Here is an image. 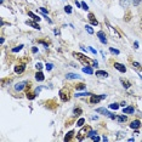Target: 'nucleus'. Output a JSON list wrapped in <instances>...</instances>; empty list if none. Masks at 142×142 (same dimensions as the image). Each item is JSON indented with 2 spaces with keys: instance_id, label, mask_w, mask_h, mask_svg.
Returning <instances> with one entry per match:
<instances>
[{
  "instance_id": "obj_1",
  "label": "nucleus",
  "mask_w": 142,
  "mask_h": 142,
  "mask_svg": "<svg viewBox=\"0 0 142 142\" xmlns=\"http://www.w3.org/2000/svg\"><path fill=\"white\" fill-rule=\"evenodd\" d=\"M73 56L79 61V62H82L83 64H85V66H91V67H97L98 66V62L96 60H92L90 57H87L85 56L84 54H80V52H73Z\"/></svg>"
},
{
  "instance_id": "obj_2",
  "label": "nucleus",
  "mask_w": 142,
  "mask_h": 142,
  "mask_svg": "<svg viewBox=\"0 0 142 142\" xmlns=\"http://www.w3.org/2000/svg\"><path fill=\"white\" fill-rule=\"evenodd\" d=\"M60 98H61V101H63V102H68L70 100V91H69L67 87H64V89H62L60 91Z\"/></svg>"
},
{
  "instance_id": "obj_3",
  "label": "nucleus",
  "mask_w": 142,
  "mask_h": 142,
  "mask_svg": "<svg viewBox=\"0 0 142 142\" xmlns=\"http://www.w3.org/2000/svg\"><path fill=\"white\" fill-rule=\"evenodd\" d=\"M90 130H91L90 126H84V128L78 133V135H77V140H78V141H83V140H84V136L87 137V134H89Z\"/></svg>"
},
{
  "instance_id": "obj_4",
  "label": "nucleus",
  "mask_w": 142,
  "mask_h": 142,
  "mask_svg": "<svg viewBox=\"0 0 142 142\" xmlns=\"http://www.w3.org/2000/svg\"><path fill=\"white\" fill-rule=\"evenodd\" d=\"M106 97H107V95H101V96H98V95H91V97H90V103H92V105H97L100 101L105 100Z\"/></svg>"
},
{
  "instance_id": "obj_5",
  "label": "nucleus",
  "mask_w": 142,
  "mask_h": 142,
  "mask_svg": "<svg viewBox=\"0 0 142 142\" xmlns=\"http://www.w3.org/2000/svg\"><path fill=\"white\" fill-rule=\"evenodd\" d=\"M24 69H26V64L23 63V62H18V63L15 66V73L22 74L24 72Z\"/></svg>"
},
{
  "instance_id": "obj_6",
  "label": "nucleus",
  "mask_w": 142,
  "mask_h": 142,
  "mask_svg": "<svg viewBox=\"0 0 142 142\" xmlns=\"http://www.w3.org/2000/svg\"><path fill=\"white\" fill-rule=\"evenodd\" d=\"M28 84H29V82H21V83H18V84H16V85H15V90H16V91H21V90H23L24 87H27Z\"/></svg>"
},
{
  "instance_id": "obj_7",
  "label": "nucleus",
  "mask_w": 142,
  "mask_h": 142,
  "mask_svg": "<svg viewBox=\"0 0 142 142\" xmlns=\"http://www.w3.org/2000/svg\"><path fill=\"white\" fill-rule=\"evenodd\" d=\"M114 68L117 69V70H119L120 73H125V72H126V67H125L124 64L119 63V62H115L114 63Z\"/></svg>"
},
{
  "instance_id": "obj_8",
  "label": "nucleus",
  "mask_w": 142,
  "mask_h": 142,
  "mask_svg": "<svg viewBox=\"0 0 142 142\" xmlns=\"http://www.w3.org/2000/svg\"><path fill=\"white\" fill-rule=\"evenodd\" d=\"M87 18H89V21H90V23H91L92 26H98V21L95 18V15L92 14V12H90V14L87 15Z\"/></svg>"
},
{
  "instance_id": "obj_9",
  "label": "nucleus",
  "mask_w": 142,
  "mask_h": 142,
  "mask_svg": "<svg viewBox=\"0 0 142 142\" xmlns=\"http://www.w3.org/2000/svg\"><path fill=\"white\" fill-rule=\"evenodd\" d=\"M97 37H98V39H100V41L102 44H107V38H106L105 32H102V31L97 32Z\"/></svg>"
},
{
  "instance_id": "obj_10",
  "label": "nucleus",
  "mask_w": 142,
  "mask_h": 142,
  "mask_svg": "<svg viewBox=\"0 0 142 142\" xmlns=\"http://www.w3.org/2000/svg\"><path fill=\"white\" fill-rule=\"evenodd\" d=\"M26 24H27V26H31V27L34 28V29L40 31V26L37 23V21H26Z\"/></svg>"
},
{
  "instance_id": "obj_11",
  "label": "nucleus",
  "mask_w": 142,
  "mask_h": 142,
  "mask_svg": "<svg viewBox=\"0 0 142 142\" xmlns=\"http://www.w3.org/2000/svg\"><path fill=\"white\" fill-rule=\"evenodd\" d=\"M130 128L134 129V130H138V129L141 128V121L140 120H134L133 123L130 124Z\"/></svg>"
},
{
  "instance_id": "obj_12",
  "label": "nucleus",
  "mask_w": 142,
  "mask_h": 142,
  "mask_svg": "<svg viewBox=\"0 0 142 142\" xmlns=\"http://www.w3.org/2000/svg\"><path fill=\"white\" fill-rule=\"evenodd\" d=\"M73 136H74V131H69V133L66 134V136H64V141L66 142H69L73 140Z\"/></svg>"
},
{
  "instance_id": "obj_13",
  "label": "nucleus",
  "mask_w": 142,
  "mask_h": 142,
  "mask_svg": "<svg viewBox=\"0 0 142 142\" xmlns=\"http://www.w3.org/2000/svg\"><path fill=\"white\" fill-rule=\"evenodd\" d=\"M120 82H121V84H123V86L125 87V89H130V87H131V83L129 82L128 79L121 78V79H120Z\"/></svg>"
},
{
  "instance_id": "obj_14",
  "label": "nucleus",
  "mask_w": 142,
  "mask_h": 142,
  "mask_svg": "<svg viewBox=\"0 0 142 142\" xmlns=\"http://www.w3.org/2000/svg\"><path fill=\"white\" fill-rule=\"evenodd\" d=\"M96 112H97V113H102L103 115H107V117H110V115H112V113L108 112L107 109H105V108H97Z\"/></svg>"
},
{
  "instance_id": "obj_15",
  "label": "nucleus",
  "mask_w": 142,
  "mask_h": 142,
  "mask_svg": "<svg viewBox=\"0 0 142 142\" xmlns=\"http://www.w3.org/2000/svg\"><path fill=\"white\" fill-rule=\"evenodd\" d=\"M123 113H124V114H133V113H134V107H131V106H129V107H124Z\"/></svg>"
},
{
  "instance_id": "obj_16",
  "label": "nucleus",
  "mask_w": 142,
  "mask_h": 142,
  "mask_svg": "<svg viewBox=\"0 0 142 142\" xmlns=\"http://www.w3.org/2000/svg\"><path fill=\"white\" fill-rule=\"evenodd\" d=\"M96 77H100V78H107V77H108V73H107L106 70H97Z\"/></svg>"
},
{
  "instance_id": "obj_17",
  "label": "nucleus",
  "mask_w": 142,
  "mask_h": 142,
  "mask_svg": "<svg viewBox=\"0 0 142 142\" xmlns=\"http://www.w3.org/2000/svg\"><path fill=\"white\" fill-rule=\"evenodd\" d=\"M35 79H37L38 82H43V80L45 79L44 74L41 73V70H38V72H37V74H35Z\"/></svg>"
},
{
  "instance_id": "obj_18",
  "label": "nucleus",
  "mask_w": 142,
  "mask_h": 142,
  "mask_svg": "<svg viewBox=\"0 0 142 142\" xmlns=\"http://www.w3.org/2000/svg\"><path fill=\"white\" fill-rule=\"evenodd\" d=\"M28 16H29V17H32L33 21H37V22H39V21H40V17H39V16H37L35 14H33L32 11H28Z\"/></svg>"
},
{
  "instance_id": "obj_19",
  "label": "nucleus",
  "mask_w": 142,
  "mask_h": 142,
  "mask_svg": "<svg viewBox=\"0 0 142 142\" xmlns=\"http://www.w3.org/2000/svg\"><path fill=\"white\" fill-rule=\"evenodd\" d=\"M83 72H84V73H87V74H94V70H92L91 66H86V67H84V68H83Z\"/></svg>"
},
{
  "instance_id": "obj_20",
  "label": "nucleus",
  "mask_w": 142,
  "mask_h": 142,
  "mask_svg": "<svg viewBox=\"0 0 142 142\" xmlns=\"http://www.w3.org/2000/svg\"><path fill=\"white\" fill-rule=\"evenodd\" d=\"M66 78L67 79H80V77L75 73H68L67 75H66Z\"/></svg>"
},
{
  "instance_id": "obj_21",
  "label": "nucleus",
  "mask_w": 142,
  "mask_h": 142,
  "mask_svg": "<svg viewBox=\"0 0 142 142\" xmlns=\"http://www.w3.org/2000/svg\"><path fill=\"white\" fill-rule=\"evenodd\" d=\"M131 18H133V14H131V11H128V12L125 14V16H124V21H125V22H129Z\"/></svg>"
},
{
  "instance_id": "obj_22",
  "label": "nucleus",
  "mask_w": 142,
  "mask_h": 142,
  "mask_svg": "<svg viewBox=\"0 0 142 142\" xmlns=\"http://www.w3.org/2000/svg\"><path fill=\"white\" fill-rule=\"evenodd\" d=\"M85 87H86V85H85L84 83H79V84L75 85V90H77V91H80V90H84Z\"/></svg>"
},
{
  "instance_id": "obj_23",
  "label": "nucleus",
  "mask_w": 142,
  "mask_h": 142,
  "mask_svg": "<svg viewBox=\"0 0 142 142\" xmlns=\"http://www.w3.org/2000/svg\"><path fill=\"white\" fill-rule=\"evenodd\" d=\"M120 6H121V7H124V9H125V7H129V5H130V0H120Z\"/></svg>"
},
{
  "instance_id": "obj_24",
  "label": "nucleus",
  "mask_w": 142,
  "mask_h": 142,
  "mask_svg": "<svg viewBox=\"0 0 142 142\" xmlns=\"http://www.w3.org/2000/svg\"><path fill=\"white\" fill-rule=\"evenodd\" d=\"M115 119L118 120L119 123H124V121H126V120H128V117L124 114V115H120V117H115Z\"/></svg>"
},
{
  "instance_id": "obj_25",
  "label": "nucleus",
  "mask_w": 142,
  "mask_h": 142,
  "mask_svg": "<svg viewBox=\"0 0 142 142\" xmlns=\"http://www.w3.org/2000/svg\"><path fill=\"white\" fill-rule=\"evenodd\" d=\"M133 67H134V69H136L138 72H142V67L138 62H133Z\"/></svg>"
},
{
  "instance_id": "obj_26",
  "label": "nucleus",
  "mask_w": 142,
  "mask_h": 142,
  "mask_svg": "<svg viewBox=\"0 0 142 142\" xmlns=\"http://www.w3.org/2000/svg\"><path fill=\"white\" fill-rule=\"evenodd\" d=\"M37 94L38 92H27V98L28 100H34L35 98V96H37Z\"/></svg>"
},
{
  "instance_id": "obj_27",
  "label": "nucleus",
  "mask_w": 142,
  "mask_h": 142,
  "mask_svg": "<svg viewBox=\"0 0 142 142\" xmlns=\"http://www.w3.org/2000/svg\"><path fill=\"white\" fill-rule=\"evenodd\" d=\"M91 92H79L75 95V97H82V96H91Z\"/></svg>"
},
{
  "instance_id": "obj_28",
  "label": "nucleus",
  "mask_w": 142,
  "mask_h": 142,
  "mask_svg": "<svg viewBox=\"0 0 142 142\" xmlns=\"http://www.w3.org/2000/svg\"><path fill=\"white\" fill-rule=\"evenodd\" d=\"M119 107H120L119 103H110V105H109V108H110V109H115V110H117L118 108H119Z\"/></svg>"
},
{
  "instance_id": "obj_29",
  "label": "nucleus",
  "mask_w": 142,
  "mask_h": 142,
  "mask_svg": "<svg viewBox=\"0 0 142 142\" xmlns=\"http://www.w3.org/2000/svg\"><path fill=\"white\" fill-rule=\"evenodd\" d=\"M109 51H110V54H113V55H119V54H120L119 50H117V49H113V47H109Z\"/></svg>"
},
{
  "instance_id": "obj_30",
  "label": "nucleus",
  "mask_w": 142,
  "mask_h": 142,
  "mask_svg": "<svg viewBox=\"0 0 142 142\" xmlns=\"http://www.w3.org/2000/svg\"><path fill=\"white\" fill-rule=\"evenodd\" d=\"M64 11H66L67 14H70V12H72V6H70V5H66V6H64Z\"/></svg>"
},
{
  "instance_id": "obj_31",
  "label": "nucleus",
  "mask_w": 142,
  "mask_h": 142,
  "mask_svg": "<svg viewBox=\"0 0 142 142\" xmlns=\"http://www.w3.org/2000/svg\"><path fill=\"white\" fill-rule=\"evenodd\" d=\"M73 113H74V115H80L83 113V110L80 109V108H75V109L73 110Z\"/></svg>"
},
{
  "instance_id": "obj_32",
  "label": "nucleus",
  "mask_w": 142,
  "mask_h": 142,
  "mask_svg": "<svg viewBox=\"0 0 142 142\" xmlns=\"http://www.w3.org/2000/svg\"><path fill=\"white\" fill-rule=\"evenodd\" d=\"M84 123H85V119H84V118H80V119L77 121V125H78V126H83Z\"/></svg>"
},
{
  "instance_id": "obj_33",
  "label": "nucleus",
  "mask_w": 142,
  "mask_h": 142,
  "mask_svg": "<svg viewBox=\"0 0 142 142\" xmlns=\"http://www.w3.org/2000/svg\"><path fill=\"white\" fill-rule=\"evenodd\" d=\"M96 131H94V130H90V131H89V134H87V137H94V136H95V135H96Z\"/></svg>"
},
{
  "instance_id": "obj_34",
  "label": "nucleus",
  "mask_w": 142,
  "mask_h": 142,
  "mask_svg": "<svg viewBox=\"0 0 142 142\" xmlns=\"http://www.w3.org/2000/svg\"><path fill=\"white\" fill-rule=\"evenodd\" d=\"M85 29H86L87 31V33H89V34H94V29H92L91 27H90V26H85Z\"/></svg>"
},
{
  "instance_id": "obj_35",
  "label": "nucleus",
  "mask_w": 142,
  "mask_h": 142,
  "mask_svg": "<svg viewBox=\"0 0 142 142\" xmlns=\"http://www.w3.org/2000/svg\"><path fill=\"white\" fill-rule=\"evenodd\" d=\"M22 47H23V45H18L17 47H14V49H12V52H18V51L22 50Z\"/></svg>"
},
{
  "instance_id": "obj_36",
  "label": "nucleus",
  "mask_w": 142,
  "mask_h": 142,
  "mask_svg": "<svg viewBox=\"0 0 142 142\" xmlns=\"http://www.w3.org/2000/svg\"><path fill=\"white\" fill-rule=\"evenodd\" d=\"M45 66H46V70H51V69L54 68V64L52 63H46Z\"/></svg>"
},
{
  "instance_id": "obj_37",
  "label": "nucleus",
  "mask_w": 142,
  "mask_h": 142,
  "mask_svg": "<svg viewBox=\"0 0 142 142\" xmlns=\"http://www.w3.org/2000/svg\"><path fill=\"white\" fill-rule=\"evenodd\" d=\"M82 9H84L85 11H87V10H89V6L86 5V3H84V1H82Z\"/></svg>"
},
{
  "instance_id": "obj_38",
  "label": "nucleus",
  "mask_w": 142,
  "mask_h": 142,
  "mask_svg": "<svg viewBox=\"0 0 142 142\" xmlns=\"http://www.w3.org/2000/svg\"><path fill=\"white\" fill-rule=\"evenodd\" d=\"M35 68H37V70H41V68H43V64H41L40 62H38V63L35 64Z\"/></svg>"
},
{
  "instance_id": "obj_39",
  "label": "nucleus",
  "mask_w": 142,
  "mask_h": 142,
  "mask_svg": "<svg viewBox=\"0 0 142 142\" xmlns=\"http://www.w3.org/2000/svg\"><path fill=\"white\" fill-rule=\"evenodd\" d=\"M142 0H133V4L135 5V6H137L138 4H140V3H141Z\"/></svg>"
},
{
  "instance_id": "obj_40",
  "label": "nucleus",
  "mask_w": 142,
  "mask_h": 142,
  "mask_svg": "<svg viewBox=\"0 0 142 142\" xmlns=\"http://www.w3.org/2000/svg\"><path fill=\"white\" fill-rule=\"evenodd\" d=\"M91 140H92V141H100V140H101V138L98 137V136H97V135H95V136H94V137H91Z\"/></svg>"
},
{
  "instance_id": "obj_41",
  "label": "nucleus",
  "mask_w": 142,
  "mask_h": 142,
  "mask_svg": "<svg viewBox=\"0 0 142 142\" xmlns=\"http://www.w3.org/2000/svg\"><path fill=\"white\" fill-rule=\"evenodd\" d=\"M38 43H39V44H43L45 47H47V46H49V45H47V43H45V41H43V40H39Z\"/></svg>"
},
{
  "instance_id": "obj_42",
  "label": "nucleus",
  "mask_w": 142,
  "mask_h": 142,
  "mask_svg": "<svg viewBox=\"0 0 142 142\" xmlns=\"http://www.w3.org/2000/svg\"><path fill=\"white\" fill-rule=\"evenodd\" d=\"M40 10H41V12H43V14H47V12H49L45 7H40Z\"/></svg>"
},
{
  "instance_id": "obj_43",
  "label": "nucleus",
  "mask_w": 142,
  "mask_h": 142,
  "mask_svg": "<svg viewBox=\"0 0 142 142\" xmlns=\"http://www.w3.org/2000/svg\"><path fill=\"white\" fill-rule=\"evenodd\" d=\"M134 47H135V49H138V41H135V43H134Z\"/></svg>"
},
{
  "instance_id": "obj_44",
  "label": "nucleus",
  "mask_w": 142,
  "mask_h": 142,
  "mask_svg": "<svg viewBox=\"0 0 142 142\" xmlns=\"http://www.w3.org/2000/svg\"><path fill=\"white\" fill-rule=\"evenodd\" d=\"M32 52H33V54L38 52V47H32Z\"/></svg>"
},
{
  "instance_id": "obj_45",
  "label": "nucleus",
  "mask_w": 142,
  "mask_h": 142,
  "mask_svg": "<svg viewBox=\"0 0 142 142\" xmlns=\"http://www.w3.org/2000/svg\"><path fill=\"white\" fill-rule=\"evenodd\" d=\"M90 51H91L92 54H96V50H95L94 47H90Z\"/></svg>"
},
{
  "instance_id": "obj_46",
  "label": "nucleus",
  "mask_w": 142,
  "mask_h": 142,
  "mask_svg": "<svg viewBox=\"0 0 142 142\" xmlns=\"http://www.w3.org/2000/svg\"><path fill=\"white\" fill-rule=\"evenodd\" d=\"M102 140H103V141H108V138L106 137V136H103V137H102Z\"/></svg>"
},
{
  "instance_id": "obj_47",
  "label": "nucleus",
  "mask_w": 142,
  "mask_h": 142,
  "mask_svg": "<svg viewBox=\"0 0 142 142\" xmlns=\"http://www.w3.org/2000/svg\"><path fill=\"white\" fill-rule=\"evenodd\" d=\"M140 24H141V31H142V16H141V22H140Z\"/></svg>"
}]
</instances>
